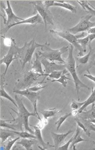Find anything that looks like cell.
I'll use <instances>...</instances> for the list:
<instances>
[{
	"label": "cell",
	"mask_w": 95,
	"mask_h": 150,
	"mask_svg": "<svg viewBox=\"0 0 95 150\" xmlns=\"http://www.w3.org/2000/svg\"><path fill=\"white\" fill-rule=\"evenodd\" d=\"M74 120H75V121L76 122L78 126L80 127V128H81L82 130H84V132L86 134V135L90 137V135H91V133H90V132L89 131L88 129L86 128V126H85L82 122H81V121L80 120V119L78 118V117L75 118L74 119Z\"/></svg>",
	"instance_id": "34"
},
{
	"label": "cell",
	"mask_w": 95,
	"mask_h": 150,
	"mask_svg": "<svg viewBox=\"0 0 95 150\" xmlns=\"http://www.w3.org/2000/svg\"><path fill=\"white\" fill-rule=\"evenodd\" d=\"M43 44L36 43L34 38L29 42H26L22 47L17 48V58L19 59L21 63L23 69L27 63L31 64L33 55L34 53L35 49L38 47H42Z\"/></svg>",
	"instance_id": "3"
},
{
	"label": "cell",
	"mask_w": 95,
	"mask_h": 150,
	"mask_svg": "<svg viewBox=\"0 0 95 150\" xmlns=\"http://www.w3.org/2000/svg\"><path fill=\"white\" fill-rule=\"evenodd\" d=\"M67 69H66L64 70H62V71H55L53 72L48 74V75H45L44 76V77H48L50 78L51 79H58L60 78L61 76L63 75L64 72H65V71H66Z\"/></svg>",
	"instance_id": "32"
},
{
	"label": "cell",
	"mask_w": 95,
	"mask_h": 150,
	"mask_svg": "<svg viewBox=\"0 0 95 150\" xmlns=\"http://www.w3.org/2000/svg\"><path fill=\"white\" fill-rule=\"evenodd\" d=\"M17 48V46L16 44L14 39H13L12 43L10 47L9 51L2 59H1V61H0L1 64H4L6 67L5 71L2 75L4 77H5V75H6L8 68L12 62V61L14 60V59H17L16 57Z\"/></svg>",
	"instance_id": "11"
},
{
	"label": "cell",
	"mask_w": 95,
	"mask_h": 150,
	"mask_svg": "<svg viewBox=\"0 0 95 150\" xmlns=\"http://www.w3.org/2000/svg\"><path fill=\"white\" fill-rule=\"evenodd\" d=\"M69 46H63L59 49H52L50 44L46 41L43 46L41 47V51H39L38 54L40 57L44 58L51 62L58 61L61 64H65V61L61 57V55L69 50Z\"/></svg>",
	"instance_id": "4"
},
{
	"label": "cell",
	"mask_w": 95,
	"mask_h": 150,
	"mask_svg": "<svg viewBox=\"0 0 95 150\" xmlns=\"http://www.w3.org/2000/svg\"><path fill=\"white\" fill-rule=\"evenodd\" d=\"M31 70L33 72L40 74L42 76L44 74V72L42 69V64L41 61V58L38 53H35V59L32 64V68Z\"/></svg>",
	"instance_id": "17"
},
{
	"label": "cell",
	"mask_w": 95,
	"mask_h": 150,
	"mask_svg": "<svg viewBox=\"0 0 95 150\" xmlns=\"http://www.w3.org/2000/svg\"><path fill=\"white\" fill-rule=\"evenodd\" d=\"M2 38H4V44L6 45V46H11L12 43V40L13 38H4L3 36H2Z\"/></svg>",
	"instance_id": "41"
},
{
	"label": "cell",
	"mask_w": 95,
	"mask_h": 150,
	"mask_svg": "<svg viewBox=\"0 0 95 150\" xmlns=\"http://www.w3.org/2000/svg\"><path fill=\"white\" fill-rule=\"evenodd\" d=\"M89 37V45L91 44L92 40L95 39V34H90V35H88Z\"/></svg>",
	"instance_id": "43"
},
{
	"label": "cell",
	"mask_w": 95,
	"mask_h": 150,
	"mask_svg": "<svg viewBox=\"0 0 95 150\" xmlns=\"http://www.w3.org/2000/svg\"><path fill=\"white\" fill-rule=\"evenodd\" d=\"M94 108H95V105H94Z\"/></svg>",
	"instance_id": "45"
},
{
	"label": "cell",
	"mask_w": 95,
	"mask_h": 150,
	"mask_svg": "<svg viewBox=\"0 0 95 150\" xmlns=\"http://www.w3.org/2000/svg\"><path fill=\"white\" fill-rule=\"evenodd\" d=\"M74 130H69L67 132L64 134H57L54 132H51L53 141L54 142V147L55 150H58L61 143L66 138L67 136L69 135L71 133H73Z\"/></svg>",
	"instance_id": "15"
},
{
	"label": "cell",
	"mask_w": 95,
	"mask_h": 150,
	"mask_svg": "<svg viewBox=\"0 0 95 150\" xmlns=\"http://www.w3.org/2000/svg\"><path fill=\"white\" fill-rule=\"evenodd\" d=\"M43 19L41 18L40 15L39 13H37L36 15H34L32 16L31 17L25 19H24L22 21H20L17 23L14 24L12 25L9 26L8 27H5L4 29L1 30V32H3L5 33L6 32H8L9 29L12 28L14 26H17L18 25H23V24H30V25H37L39 23H43Z\"/></svg>",
	"instance_id": "14"
},
{
	"label": "cell",
	"mask_w": 95,
	"mask_h": 150,
	"mask_svg": "<svg viewBox=\"0 0 95 150\" xmlns=\"http://www.w3.org/2000/svg\"><path fill=\"white\" fill-rule=\"evenodd\" d=\"M74 136H73L71 139H69V141L66 142L65 144L63 145L62 146H60L58 150H69V145L71 144H72L73 139Z\"/></svg>",
	"instance_id": "39"
},
{
	"label": "cell",
	"mask_w": 95,
	"mask_h": 150,
	"mask_svg": "<svg viewBox=\"0 0 95 150\" xmlns=\"http://www.w3.org/2000/svg\"><path fill=\"white\" fill-rule=\"evenodd\" d=\"M14 93L19 95H23L26 98H28L29 101L31 102V103L33 106L34 112L38 115L40 119L41 120L37 110V103L39 99L40 98V93L38 92H32L29 90V88L24 90H14Z\"/></svg>",
	"instance_id": "10"
},
{
	"label": "cell",
	"mask_w": 95,
	"mask_h": 150,
	"mask_svg": "<svg viewBox=\"0 0 95 150\" xmlns=\"http://www.w3.org/2000/svg\"><path fill=\"white\" fill-rule=\"evenodd\" d=\"M55 1H43V3L44 4V5L46 6L47 9H49L51 7L53 6L54 4L55 3Z\"/></svg>",
	"instance_id": "40"
},
{
	"label": "cell",
	"mask_w": 95,
	"mask_h": 150,
	"mask_svg": "<svg viewBox=\"0 0 95 150\" xmlns=\"http://www.w3.org/2000/svg\"><path fill=\"white\" fill-rule=\"evenodd\" d=\"M40 58L41 63L44 68V74L43 76L49 74L55 71H62L66 69L65 64H58L55 63V62H50L44 58L40 57Z\"/></svg>",
	"instance_id": "12"
},
{
	"label": "cell",
	"mask_w": 95,
	"mask_h": 150,
	"mask_svg": "<svg viewBox=\"0 0 95 150\" xmlns=\"http://www.w3.org/2000/svg\"><path fill=\"white\" fill-rule=\"evenodd\" d=\"M7 121L6 120H1V128H8L9 129L11 130H16V131H18V130H23V125L20 124H17V123H14V124H8L6 122Z\"/></svg>",
	"instance_id": "24"
},
{
	"label": "cell",
	"mask_w": 95,
	"mask_h": 150,
	"mask_svg": "<svg viewBox=\"0 0 95 150\" xmlns=\"http://www.w3.org/2000/svg\"><path fill=\"white\" fill-rule=\"evenodd\" d=\"M15 100L17 103L18 105V112L14 111L13 109L10 108L13 110L14 112L17 113V117L16 118H14L13 120H11V122H14L15 123L20 124L23 126L25 130L29 132V133L34 134V131L32 130V129L29 127V117H35V118H38L39 120H40L38 115L34 112H30L25 107L22 100L21 98H18L17 95L15 96Z\"/></svg>",
	"instance_id": "1"
},
{
	"label": "cell",
	"mask_w": 95,
	"mask_h": 150,
	"mask_svg": "<svg viewBox=\"0 0 95 150\" xmlns=\"http://www.w3.org/2000/svg\"><path fill=\"white\" fill-rule=\"evenodd\" d=\"M73 50L74 47L72 45H70L69 47V53L68 57L65 60V66L67 70L69 72V74L72 76L73 79V81L74 83L75 86V90L76 91L77 95L78 96V100H80L79 97V91L82 88H87L88 90H90L91 88L89 87L86 86V84H84L78 76V72L76 69V61L73 55Z\"/></svg>",
	"instance_id": "2"
},
{
	"label": "cell",
	"mask_w": 95,
	"mask_h": 150,
	"mask_svg": "<svg viewBox=\"0 0 95 150\" xmlns=\"http://www.w3.org/2000/svg\"><path fill=\"white\" fill-rule=\"evenodd\" d=\"M59 1H55V3L53 5V6H59L63 8L64 9H67L73 13H76L77 11V8L75 6H73L72 4L69 3L65 2L64 1H63L61 2H58Z\"/></svg>",
	"instance_id": "25"
},
{
	"label": "cell",
	"mask_w": 95,
	"mask_h": 150,
	"mask_svg": "<svg viewBox=\"0 0 95 150\" xmlns=\"http://www.w3.org/2000/svg\"><path fill=\"white\" fill-rule=\"evenodd\" d=\"M82 123L84 124L85 126H86V128L88 129L89 131H94L95 132V124H92L91 122H90L89 120H82ZM92 143L94 144L95 145V141H91ZM93 150H95V148H94L93 149Z\"/></svg>",
	"instance_id": "33"
},
{
	"label": "cell",
	"mask_w": 95,
	"mask_h": 150,
	"mask_svg": "<svg viewBox=\"0 0 95 150\" xmlns=\"http://www.w3.org/2000/svg\"><path fill=\"white\" fill-rule=\"evenodd\" d=\"M84 76L89 79L90 80L93 81L95 83V76H94L93 75L91 74H84Z\"/></svg>",
	"instance_id": "42"
},
{
	"label": "cell",
	"mask_w": 95,
	"mask_h": 150,
	"mask_svg": "<svg viewBox=\"0 0 95 150\" xmlns=\"http://www.w3.org/2000/svg\"><path fill=\"white\" fill-rule=\"evenodd\" d=\"M95 103H92L91 109L89 111H82L78 115V118L82 120H89L91 119H95V109L94 108Z\"/></svg>",
	"instance_id": "18"
},
{
	"label": "cell",
	"mask_w": 95,
	"mask_h": 150,
	"mask_svg": "<svg viewBox=\"0 0 95 150\" xmlns=\"http://www.w3.org/2000/svg\"><path fill=\"white\" fill-rule=\"evenodd\" d=\"M38 140L34 139H22L19 142H17V144L21 145L26 150H32V146L38 143Z\"/></svg>",
	"instance_id": "21"
},
{
	"label": "cell",
	"mask_w": 95,
	"mask_h": 150,
	"mask_svg": "<svg viewBox=\"0 0 95 150\" xmlns=\"http://www.w3.org/2000/svg\"><path fill=\"white\" fill-rule=\"evenodd\" d=\"M13 133H14L16 135L18 136L21 139H36V137L34 134H32V133L28 132L27 131H16V130H11Z\"/></svg>",
	"instance_id": "28"
},
{
	"label": "cell",
	"mask_w": 95,
	"mask_h": 150,
	"mask_svg": "<svg viewBox=\"0 0 95 150\" xmlns=\"http://www.w3.org/2000/svg\"><path fill=\"white\" fill-rule=\"evenodd\" d=\"M32 126L34 128V135L36 137V139L38 140V142H39L41 145L43 147V148H40V149L46 150L50 147H54V145L50 144L49 142H48L46 143L44 142L43 138H42L41 129L35 127V126Z\"/></svg>",
	"instance_id": "16"
},
{
	"label": "cell",
	"mask_w": 95,
	"mask_h": 150,
	"mask_svg": "<svg viewBox=\"0 0 95 150\" xmlns=\"http://www.w3.org/2000/svg\"><path fill=\"white\" fill-rule=\"evenodd\" d=\"M46 77H45L44 78V79H43V81H42L41 82H40V83H39V84H38L37 85H36V86H34L33 87H31L30 88H29V90H30V91H31L32 92H38V91H40L41 90H42V89H43L44 88H45V87L48 86L47 85H45V86H42V84H43V81H44Z\"/></svg>",
	"instance_id": "36"
},
{
	"label": "cell",
	"mask_w": 95,
	"mask_h": 150,
	"mask_svg": "<svg viewBox=\"0 0 95 150\" xmlns=\"http://www.w3.org/2000/svg\"><path fill=\"white\" fill-rule=\"evenodd\" d=\"M4 77L2 75L1 77V98H6L9 101L11 102L14 106L18 108L17 104L16 102V100L12 98L7 93L6 90H4Z\"/></svg>",
	"instance_id": "19"
},
{
	"label": "cell",
	"mask_w": 95,
	"mask_h": 150,
	"mask_svg": "<svg viewBox=\"0 0 95 150\" xmlns=\"http://www.w3.org/2000/svg\"><path fill=\"white\" fill-rule=\"evenodd\" d=\"M48 124V120L47 119L43 118L42 119H41V120H40V122L38 123V124L35 125V127L42 130Z\"/></svg>",
	"instance_id": "38"
},
{
	"label": "cell",
	"mask_w": 95,
	"mask_h": 150,
	"mask_svg": "<svg viewBox=\"0 0 95 150\" xmlns=\"http://www.w3.org/2000/svg\"><path fill=\"white\" fill-rule=\"evenodd\" d=\"M72 112L67 113L66 114L61 116L58 119L57 121L56 122V124H55L57 126V130H59V128L61 126V125H63V124L65 121L70 116H72Z\"/></svg>",
	"instance_id": "30"
},
{
	"label": "cell",
	"mask_w": 95,
	"mask_h": 150,
	"mask_svg": "<svg viewBox=\"0 0 95 150\" xmlns=\"http://www.w3.org/2000/svg\"><path fill=\"white\" fill-rule=\"evenodd\" d=\"M68 71L66 70L65 71V72H64L63 74V75L61 76V77L58 79H54L51 81V82H58L59 83H61L64 87H66L67 84V80H69V81H72V79L71 78H69L67 77V75H68V74H66L67 72Z\"/></svg>",
	"instance_id": "29"
},
{
	"label": "cell",
	"mask_w": 95,
	"mask_h": 150,
	"mask_svg": "<svg viewBox=\"0 0 95 150\" xmlns=\"http://www.w3.org/2000/svg\"><path fill=\"white\" fill-rule=\"evenodd\" d=\"M16 135L11 130H4L2 128H1V139L2 143L6 141L9 138L14 137Z\"/></svg>",
	"instance_id": "27"
},
{
	"label": "cell",
	"mask_w": 95,
	"mask_h": 150,
	"mask_svg": "<svg viewBox=\"0 0 95 150\" xmlns=\"http://www.w3.org/2000/svg\"><path fill=\"white\" fill-rule=\"evenodd\" d=\"M86 33H88V35L95 34V27H93L92 28H91L89 29L88 30H87V31H86Z\"/></svg>",
	"instance_id": "44"
},
{
	"label": "cell",
	"mask_w": 95,
	"mask_h": 150,
	"mask_svg": "<svg viewBox=\"0 0 95 150\" xmlns=\"http://www.w3.org/2000/svg\"><path fill=\"white\" fill-rule=\"evenodd\" d=\"M92 17L91 15L88 14L81 18V20L77 25L68 29L67 30L74 35L79 33L86 32L91 28L95 26V22H91L90 21V19Z\"/></svg>",
	"instance_id": "9"
},
{
	"label": "cell",
	"mask_w": 95,
	"mask_h": 150,
	"mask_svg": "<svg viewBox=\"0 0 95 150\" xmlns=\"http://www.w3.org/2000/svg\"><path fill=\"white\" fill-rule=\"evenodd\" d=\"M33 6L34 11L38 12L43 19V22L45 25L46 32L48 25H54L53 23V16L49 9H47L46 6L44 5L43 1H36L29 2Z\"/></svg>",
	"instance_id": "7"
},
{
	"label": "cell",
	"mask_w": 95,
	"mask_h": 150,
	"mask_svg": "<svg viewBox=\"0 0 95 150\" xmlns=\"http://www.w3.org/2000/svg\"><path fill=\"white\" fill-rule=\"evenodd\" d=\"M80 128L77 126L76 127V129L75 131V134L74 135V137H73V139L72 142V145L71 146V150H76V144H78L80 142H88L89 141L86 140L85 139L82 138L81 137V134H80Z\"/></svg>",
	"instance_id": "20"
},
{
	"label": "cell",
	"mask_w": 95,
	"mask_h": 150,
	"mask_svg": "<svg viewBox=\"0 0 95 150\" xmlns=\"http://www.w3.org/2000/svg\"><path fill=\"white\" fill-rule=\"evenodd\" d=\"M41 76L42 75L33 72L31 70L27 71L24 74L21 79L16 84L14 90H24L30 88L32 84L38 81V78Z\"/></svg>",
	"instance_id": "8"
},
{
	"label": "cell",
	"mask_w": 95,
	"mask_h": 150,
	"mask_svg": "<svg viewBox=\"0 0 95 150\" xmlns=\"http://www.w3.org/2000/svg\"><path fill=\"white\" fill-rule=\"evenodd\" d=\"M20 139V137H18L16 139H11L10 141L8 142V143L6 144L4 149L6 150H11L12 148L13 147V146L14 145V144L18 141V140H19Z\"/></svg>",
	"instance_id": "37"
},
{
	"label": "cell",
	"mask_w": 95,
	"mask_h": 150,
	"mask_svg": "<svg viewBox=\"0 0 95 150\" xmlns=\"http://www.w3.org/2000/svg\"><path fill=\"white\" fill-rule=\"evenodd\" d=\"M6 2L7 7L6 8L2 6L1 7H3L4 10L7 16V19L5 21H4V23L6 25V27H8L14 24L17 23L20 21L23 20L24 19L18 17L14 14L9 1H6Z\"/></svg>",
	"instance_id": "13"
},
{
	"label": "cell",
	"mask_w": 95,
	"mask_h": 150,
	"mask_svg": "<svg viewBox=\"0 0 95 150\" xmlns=\"http://www.w3.org/2000/svg\"><path fill=\"white\" fill-rule=\"evenodd\" d=\"M78 43L79 44L81 45L82 49L84 50V53L86 52V46L89 45V37L87 36L85 38H80L78 40Z\"/></svg>",
	"instance_id": "31"
},
{
	"label": "cell",
	"mask_w": 95,
	"mask_h": 150,
	"mask_svg": "<svg viewBox=\"0 0 95 150\" xmlns=\"http://www.w3.org/2000/svg\"><path fill=\"white\" fill-rule=\"evenodd\" d=\"M50 32L54 35H57L60 38L66 40L72 45L75 49L78 51V55L79 57H82L84 55V50L82 49L81 45L78 43V40L80 38H82L85 36V33L83 32L80 35H75L72 34L68 30L63 31H56L54 30H50Z\"/></svg>",
	"instance_id": "6"
},
{
	"label": "cell",
	"mask_w": 95,
	"mask_h": 150,
	"mask_svg": "<svg viewBox=\"0 0 95 150\" xmlns=\"http://www.w3.org/2000/svg\"><path fill=\"white\" fill-rule=\"evenodd\" d=\"M61 112V110L57 109L56 108L49 109L48 110H43L41 111V113L42 115L43 118L48 119L54 117L55 115Z\"/></svg>",
	"instance_id": "26"
},
{
	"label": "cell",
	"mask_w": 95,
	"mask_h": 150,
	"mask_svg": "<svg viewBox=\"0 0 95 150\" xmlns=\"http://www.w3.org/2000/svg\"><path fill=\"white\" fill-rule=\"evenodd\" d=\"M91 94L90 95L89 97L86 99V101H84V104L80 108V109L78 110L79 114L84 111V110H86V108L88 107L90 104L95 103V88L92 87L91 88Z\"/></svg>",
	"instance_id": "23"
},
{
	"label": "cell",
	"mask_w": 95,
	"mask_h": 150,
	"mask_svg": "<svg viewBox=\"0 0 95 150\" xmlns=\"http://www.w3.org/2000/svg\"><path fill=\"white\" fill-rule=\"evenodd\" d=\"M85 11L88 14L95 17V8L87 1H76Z\"/></svg>",
	"instance_id": "22"
},
{
	"label": "cell",
	"mask_w": 95,
	"mask_h": 150,
	"mask_svg": "<svg viewBox=\"0 0 95 150\" xmlns=\"http://www.w3.org/2000/svg\"><path fill=\"white\" fill-rule=\"evenodd\" d=\"M84 104V101L82 102H79L73 99L70 107L73 110H79Z\"/></svg>",
	"instance_id": "35"
},
{
	"label": "cell",
	"mask_w": 95,
	"mask_h": 150,
	"mask_svg": "<svg viewBox=\"0 0 95 150\" xmlns=\"http://www.w3.org/2000/svg\"><path fill=\"white\" fill-rule=\"evenodd\" d=\"M88 45L89 48L88 53L76 60V69L79 75L84 71H87L90 74V69L95 66V49H92L91 44Z\"/></svg>",
	"instance_id": "5"
}]
</instances>
